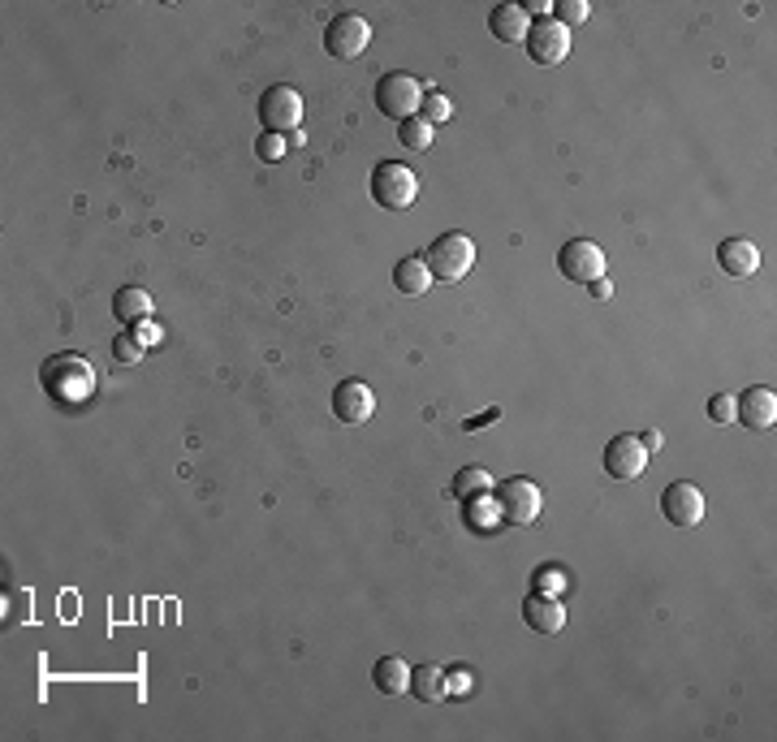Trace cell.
Returning a JSON list of instances; mask_svg holds the SVG:
<instances>
[{
  "mask_svg": "<svg viewBox=\"0 0 777 742\" xmlns=\"http://www.w3.org/2000/svg\"><path fill=\"white\" fill-rule=\"evenodd\" d=\"M488 26H493V35L501 44H523L531 31V13H527V5H493Z\"/></svg>",
  "mask_w": 777,
  "mask_h": 742,
  "instance_id": "cell-15",
  "label": "cell"
},
{
  "mask_svg": "<svg viewBox=\"0 0 777 742\" xmlns=\"http://www.w3.org/2000/svg\"><path fill=\"white\" fill-rule=\"evenodd\" d=\"M734 415H739L743 428H752V432H765L773 428V419H777V393L765 389V384H756V389H747L734 397Z\"/></svg>",
  "mask_w": 777,
  "mask_h": 742,
  "instance_id": "cell-12",
  "label": "cell"
},
{
  "mask_svg": "<svg viewBox=\"0 0 777 742\" xmlns=\"http://www.w3.org/2000/svg\"><path fill=\"white\" fill-rule=\"evenodd\" d=\"M661 514L674 522V527H700L704 522V492L687 484V479H678L661 492Z\"/></svg>",
  "mask_w": 777,
  "mask_h": 742,
  "instance_id": "cell-10",
  "label": "cell"
},
{
  "mask_svg": "<svg viewBox=\"0 0 777 742\" xmlns=\"http://www.w3.org/2000/svg\"><path fill=\"white\" fill-rule=\"evenodd\" d=\"M419 104H424V87H419L415 74L393 70V74H385V78L376 82V108H380L385 117L406 121V117L419 113Z\"/></svg>",
  "mask_w": 777,
  "mask_h": 742,
  "instance_id": "cell-5",
  "label": "cell"
},
{
  "mask_svg": "<svg viewBox=\"0 0 777 742\" xmlns=\"http://www.w3.org/2000/svg\"><path fill=\"white\" fill-rule=\"evenodd\" d=\"M424 264L432 272V281H462L475 268V242L467 233H441V238L428 246Z\"/></svg>",
  "mask_w": 777,
  "mask_h": 742,
  "instance_id": "cell-2",
  "label": "cell"
},
{
  "mask_svg": "<svg viewBox=\"0 0 777 742\" xmlns=\"http://www.w3.org/2000/svg\"><path fill=\"white\" fill-rule=\"evenodd\" d=\"M432 134H436V130H432V126H428V121L419 117V113H415V117H406L402 126H398V139H402V147H411V151H428V147H432Z\"/></svg>",
  "mask_w": 777,
  "mask_h": 742,
  "instance_id": "cell-21",
  "label": "cell"
},
{
  "mask_svg": "<svg viewBox=\"0 0 777 742\" xmlns=\"http://www.w3.org/2000/svg\"><path fill=\"white\" fill-rule=\"evenodd\" d=\"M393 285H398L402 294H411V298L428 294L432 272H428V264H424V255H406V259H398V268H393Z\"/></svg>",
  "mask_w": 777,
  "mask_h": 742,
  "instance_id": "cell-18",
  "label": "cell"
},
{
  "mask_svg": "<svg viewBox=\"0 0 777 742\" xmlns=\"http://www.w3.org/2000/svg\"><path fill=\"white\" fill-rule=\"evenodd\" d=\"M445 686H449V695H471L475 691V673L467 665H458V669L445 673Z\"/></svg>",
  "mask_w": 777,
  "mask_h": 742,
  "instance_id": "cell-28",
  "label": "cell"
},
{
  "mask_svg": "<svg viewBox=\"0 0 777 742\" xmlns=\"http://www.w3.org/2000/svg\"><path fill=\"white\" fill-rule=\"evenodd\" d=\"M372 199L389 212H402L419 199V177L398 160H380L372 169Z\"/></svg>",
  "mask_w": 777,
  "mask_h": 742,
  "instance_id": "cell-3",
  "label": "cell"
},
{
  "mask_svg": "<svg viewBox=\"0 0 777 742\" xmlns=\"http://www.w3.org/2000/svg\"><path fill=\"white\" fill-rule=\"evenodd\" d=\"M527 13H553V5H549V0H531Z\"/></svg>",
  "mask_w": 777,
  "mask_h": 742,
  "instance_id": "cell-34",
  "label": "cell"
},
{
  "mask_svg": "<svg viewBox=\"0 0 777 742\" xmlns=\"http://www.w3.org/2000/svg\"><path fill=\"white\" fill-rule=\"evenodd\" d=\"M497 505L501 518L514 522V527H527V522L540 518V488L531 479H501L497 484Z\"/></svg>",
  "mask_w": 777,
  "mask_h": 742,
  "instance_id": "cell-9",
  "label": "cell"
},
{
  "mask_svg": "<svg viewBox=\"0 0 777 742\" xmlns=\"http://www.w3.org/2000/svg\"><path fill=\"white\" fill-rule=\"evenodd\" d=\"M557 268H562L566 281H579V285H592L605 277V251L588 238H570L562 251H557Z\"/></svg>",
  "mask_w": 777,
  "mask_h": 742,
  "instance_id": "cell-7",
  "label": "cell"
},
{
  "mask_svg": "<svg viewBox=\"0 0 777 742\" xmlns=\"http://www.w3.org/2000/svg\"><path fill=\"white\" fill-rule=\"evenodd\" d=\"M639 445H644L648 453H657V449H661L665 441H661V432H644V436H639Z\"/></svg>",
  "mask_w": 777,
  "mask_h": 742,
  "instance_id": "cell-33",
  "label": "cell"
},
{
  "mask_svg": "<svg viewBox=\"0 0 777 742\" xmlns=\"http://www.w3.org/2000/svg\"><path fill=\"white\" fill-rule=\"evenodd\" d=\"M449 113H454V104H449V95H441V91H428L424 104H419V117H424L428 126H441V121H449Z\"/></svg>",
  "mask_w": 777,
  "mask_h": 742,
  "instance_id": "cell-23",
  "label": "cell"
},
{
  "mask_svg": "<svg viewBox=\"0 0 777 742\" xmlns=\"http://www.w3.org/2000/svg\"><path fill=\"white\" fill-rule=\"evenodd\" d=\"M717 264L726 277H752L760 268V251H756V242H747V238H726L717 246Z\"/></svg>",
  "mask_w": 777,
  "mask_h": 742,
  "instance_id": "cell-14",
  "label": "cell"
},
{
  "mask_svg": "<svg viewBox=\"0 0 777 742\" xmlns=\"http://www.w3.org/2000/svg\"><path fill=\"white\" fill-rule=\"evenodd\" d=\"M523 617H527V626L531 630H540V635H557V630L566 626V609H562V600H553V596H527L523 604Z\"/></svg>",
  "mask_w": 777,
  "mask_h": 742,
  "instance_id": "cell-16",
  "label": "cell"
},
{
  "mask_svg": "<svg viewBox=\"0 0 777 742\" xmlns=\"http://www.w3.org/2000/svg\"><path fill=\"white\" fill-rule=\"evenodd\" d=\"M536 592H540V596L566 592V570H562V566H540V570H536Z\"/></svg>",
  "mask_w": 777,
  "mask_h": 742,
  "instance_id": "cell-25",
  "label": "cell"
},
{
  "mask_svg": "<svg viewBox=\"0 0 777 742\" xmlns=\"http://www.w3.org/2000/svg\"><path fill=\"white\" fill-rule=\"evenodd\" d=\"M298 121H303V95L290 82H272L259 95V126H264V134H281L285 139V130H298Z\"/></svg>",
  "mask_w": 777,
  "mask_h": 742,
  "instance_id": "cell-4",
  "label": "cell"
},
{
  "mask_svg": "<svg viewBox=\"0 0 777 742\" xmlns=\"http://www.w3.org/2000/svg\"><path fill=\"white\" fill-rule=\"evenodd\" d=\"M708 419H713V423H730L734 419V393L708 397Z\"/></svg>",
  "mask_w": 777,
  "mask_h": 742,
  "instance_id": "cell-30",
  "label": "cell"
},
{
  "mask_svg": "<svg viewBox=\"0 0 777 742\" xmlns=\"http://www.w3.org/2000/svg\"><path fill=\"white\" fill-rule=\"evenodd\" d=\"M553 9H557V22H562V26H579L592 13L588 0H562V5H553Z\"/></svg>",
  "mask_w": 777,
  "mask_h": 742,
  "instance_id": "cell-27",
  "label": "cell"
},
{
  "mask_svg": "<svg viewBox=\"0 0 777 742\" xmlns=\"http://www.w3.org/2000/svg\"><path fill=\"white\" fill-rule=\"evenodd\" d=\"M255 151H259V160H281L285 156V139L281 134H259V143H255Z\"/></svg>",
  "mask_w": 777,
  "mask_h": 742,
  "instance_id": "cell-31",
  "label": "cell"
},
{
  "mask_svg": "<svg viewBox=\"0 0 777 742\" xmlns=\"http://www.w3.org/2000/svg\"><path fill=\"white\" fill-rule=\"evenodd\" d=\"M493 488V475L484 466H467L458 479H454V497H480V492Z\"/></svg>",
  "mask_w": 777,
  "mask_h": 742,
  "instance_id": "cell-22",
  "label": "cell"
},
{
  "mask_svg": "<svg viewBox=\"0 0 777 742\" xmlns=\"http://www.w3.org/2000/svg\"><path fill=\"white\" fill-rule=\"evenodd\" d=\"M372 682L380 695H402V691H411V665L402 656H380L372 669Z\"/></svg>",
  "mask_w": 777,
  "mask_h": 742,
  "instance_id": "cell-17",
  "label": "cell"
},
{
  "mask_svg": "<svg viewBox=\"0 0 777 742\" xmlns=\"http://www.w3.org/2000/svg\"><path fill=\"white\" fill-rule=\"evenodd\" d=\"M471 505H475V514H471V522L475 527H497V522H506L501 518V505L497 501H488V492H480V497H471Z\"/></svg>",
  "mask_w": 777,
  "mask_h": 742,
  "instance_id": "cell-24",
  "label": "cell"
},
{
  "mask_svg": "<svg viewBox=\"0 0 777 742\" xmlns=\"http://www.w3.org/2000/svg\"><path fill=\"white\" fill-rule=\"evenodd\" d=\"M113 311H117V320H130V324L152 320V294L139 290V285H126V290H117Z\"/></svg>",
  "mask_w": 777,
  "mask_h": 742,
  "instance_id": "cell-19",
  "label": "cell"
},
{
  "mask_svg": "<svg viewBox=\"0 0 777 742\" xmlns=\"http://www.w3.org/2000/svg\"><path fill=\"white\" fill-rule=\"evenodd\" d=\"M411 691L424 699V704H441V699L449 695L445 669H436V665H419V669H411Z\"/></svg>",
  "mask_w": 777,
  "mask_h": 742,
  "instance_id": "cell-20",
  "label": "cell"
},
{
  "mask_svg": "<svg viewBox=\"0 0 777 742\" xmlns=\"http://www.w3.org/2000/svg\"><path fill=\"white\" fill-rule=\"evenodd\" d=\"M113 354H117V363H139L143 359L139 337H134V333H117L113 337Z\"/></svg>",
  "mask_w": 777,
  "mask_h": 742,
  "instance_id": "cell-26",
  "label": "cell"
},
{
  "mask_svg": "<svg viewBox=\"0 0 777 742\" xmlns=\"http://www.w3.org/2000/svg\"><path fill=\"white\" fill-rule=\"evenodd\" d=\"M372 410H376V397H372V389H367L363 380H342L333 389V415L342 419V423H367L372 419Z\"/></svg>",
  "mask_w": 777,
  "mask_h": 742,
  "instance_id": "cell-13",
  "label": "cell"
},
{
  "mask_svg": "<svg viewBox=\"0 0 777 742\" xmlns=\"http://www.w3.org/2000/svg\"><path fill=\"white\" fill-rule=\"evenodd\" d=\"M592 298H596V302H609V298H613V281H609V277L592 281Z\"/></svg>",
  "mask_w": 777,
  "mask_h": 742,
  "instance_id": "cell-32",
  "label": "cell"
},
{
  "mask_svg": "<svg viewBox=\"0 0 777 742\" xmlns=\"http://www.w3.org/2000/svg\"><path fill=\"white\" fill-rule=\"evenodd\" d=\"M648 466V449L639 445V436H613L605 445V475L609 479H639Z\"/></svg>",
  "mask_w": 777,
  "mask_h": 742,
  "instance_id": "cell-11",
  "label": "cell"
},
{
  "mask_svg": "<svg viewBox=\"0 0 777 742\" xmlns=\"http://www.w3.org/2000/svg\"><path fill=\"white\" fill-rule=\"evenodd\" d=\"M134 337H139L143 350H156L160 341H165V328H160L156 320H139V324H134Z\"/></svg>",
  "mask_w": 777,
  "mask_h": 742,
  "instance_id": "cell-29",
  "label": "cell"
},
{
  "mask_svg": "<svg viewBox=\"0 0 777 742\" xmlns=\"http://www.w3.org/2000/svg\"><path fill=\"white\" fill-rule=\"evenodd\" d=\"M372 44V26L359 13H337V18L324 26V52L333 61H354L359 52Z\"/></svg>",
  "mask_w": 777,
  "mask_h": 742,
  "instance_id": "cell-6",
  "label": "cell"
},
{
  "mask_svg": "<svg viewBox=\"0 0 777 742\" xmlns=\"http://www.w3.org/2000/svg\"><path fill=\"white\" fill-rule=\"evenodd\" d=\"M39 380H44V389L57 397L61 406H78L87 402L91 389H95V371L83 354H57V359H48L44 371H39Z\"/></svg>",
  "mask_w": 777,
  "mask_h": 742,
  "instance_id": "cell-1",
  "label": "cell"
},
{
  "mask_svg": "<svg viewBox=\"0 0 777 742\" xmlns=\"http://www.w3.org/2000/svg\"><path fill=\"white\" fill-rule=\"evenodd\" d=\"M523 44L536 65H562L570 57V26H562L557 18H540V22H531Z\"/></svg>",
  "mask_w": 777,
  "mask_h": 742,
  "instance_id": "cell-8",
  "label": "cell"
}]
</instances>
